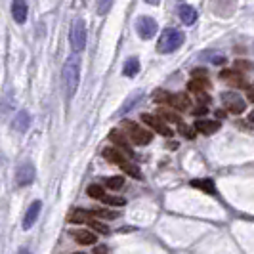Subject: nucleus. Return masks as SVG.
Masks as SVG:
<instances>
[{
    "label": "nucleus",
    "instance_id": "nucleus-28",
    "mask_svg": "<svg viewBox=\"0 0 254 254\" xmlns=\"http://www.w3.org/2000/svg\"><path fill=\"white\" fill-rule=\"evenodd\" d=\"M88 197H92V199H103V187L102 185H98V183H92L90 187H88Z\"/></svg>",
    "mask_w": 254,
    "mask_h": 254
},
{
    "label": "nucleus",
    "instance_id": "nucleus-33",
    "mask_svg": "<svg viewBox=\"0 0 254 254\" xmlns=\"http://www.w3.org/2000/svg\"><path fill=\"white\" fill-rule=\"evenodd\" d=\"M235 69H239V71H251L254 65L251 63V61H247V59H235Z\"/></svg>",
    "mask_w": 254,
    "mask_h": 254
},
{
    "label": "nucleus",
    "instance_id": "nucleus-17",
    "mask_svg": "<svg viewBox=\"0 0 254 254\" xmlns=\"http://www.w3.org/2000/svg\"><path fill=\"white\" fill-rule=\"evenodd\" d=\"M31 125V119H29V113L27 111H19L18 117H16V121H14V128L18 130L19 134H23V132H27V128Z\"/></svg>",
    "mask_w": 254,
    "mask_h": 254
},
{
    "label": "nucleus",
    "instance_id": "nucleus-12",
    "mask_svg": "<svg viewBox=\"0 0 254 254\" xmlns=\"http://www.w3.org/2000/svg\"><path fill=\"white\" fill-rule=\"evenodd\" d=\"M178 16L185 25H193L197 21V10L193 6H189V4H181L178 8Z\"/></svg>",
    "mask_w": 254,
    "mask_h": 254
},
{
    "label": "nucleus",
    "instance_id": "nucleus-24",
    "mask_svg": "<svg viewBox=\"0 0 254 254\" xmlns=\"http://www.w3.org/2000/svg\"><path fill=\"white\" fill-rule=\"evenodd\" d=\"M92 216L96 218H105V220H115V218H119L117 212H113V210H105V208H90L88 210Z\"/></svg>",
    "mask_w": 254,
    "mask_h": 254
},
{
    "label": "nucleus",
    "instance_id": "nucleus-38",
    "mask_svg": "<svg viewBox=\"0 0 254 254\" xmlns=\"http://www.w3.org/2000/svg\"><path fill=\"white\" fill-rule=\"evenodd\" d=\"M145 2H147V4H151V6H157L161 0H145Z\"/></svg>",
    "mask_w": 254,
    "mask_h": 254
},
{
    "label": "nucleus",
    "instance_id": "nucleus-30",
    "mask_svg": "<svg viewBox=\"0 0 254 254\" xmlns=\"http://www.w3.org/2000/svg\"><path fill=\"white\" fill-rule=\"evenodd\" d=\"M113 2H115V0H98V14H100V16H105L109 10H111Z\"/></svg>",
    "mask_w": 254,
    "mask_h": 254
},
{
    "label": "nucleus",
    "instance_id": "nucleus-41",
    "mask_svg": "<svg viewBox=\"0 0 254 254\" xmlns=\"http://www.w3.org/2000/svg\"><path fill=\"white\" fill-rule=\"evenodd\" d=\"M249 100H251V102L254 103V94H249Z\"/></svg>",
    "mask_w": 254,
    "mask_h": 254
},
{
    "label": "nucleus",
    "instance_id": "nucleus-23",
    "mask_svg": "<svg viewBox=\"0 0 254 254\" xmlns=\"http://www.w3.org/2000/svg\"><path fill=\"white\" fill-rule=\"evenodd\" d=\"M121 168H123V172L128 174V176H132V178H136V180H140L142 178V172H140V168L136 166V164H130L128 161L121 164Z\"/></svg>",
    "mask_w": 254,
    "mask_h": 254
},
{
    "label": "nucleus",
    "instance_id": "nucleus-19",
    "mask_svg": "<svg viewBox=\"0 0 254 254\" xmlns=\"http://www.w3.org/2000/svg\"><path fill=\"white\" fill-rule=\"evenodd\" d=\"M187 88L191 92H195V94H201L206 88H210V82H208V78H193V80H189Z\"/></svg>",
    "mask_w": 254,
    "mask_h": 254
},
{
    "label": "nucleus",
    "instance_id": "nucleus-37",
    "mask_svg": "<svg viewBox=\"0 0 254 254\" xmlns=\"http://www.w3.org/2000/svg\"><path fill=\"white\" fill-rule=\"evenodd\" d=\"M216 117H218V119H224V117H226V113H224L222 109H218V111H216Z\"/></svg>",
    "mask_w": 254,
    "mask_h": 254
},
{
    "label": "nucleus",
    "instance_id": "nucleus-34",
    "mask_svg": "<svg viewBox=\"0 0 254 254\" xmlns=\"http://www.w3.org/2000/svg\"><path fill=\"white\" fill-rule=\"evenodd\" d=\"M206 113H208V107H206V105H203V103H201L199 107L193 109V115H197V117H201V115H206Z\"/></svg>",
    "mask_w": 254,
    "mask_h": 254
},
{
    "label": "nucleus",
    "instance_id": "nucleus-11",
    "mask_svg": "<svg viewBox=\"0 0 254 254\" xmlns=\"http://www.w3.org/2000/svg\"><path fill=\"white\" fill-rule=\"evenodd\" d=\"M12 16H14V21L16 23H25L27 19V2L25 0H14L12 2Z\"/></svg>",
    "mask_w": 254,
    "mask_h": 254
},
{
    "label": "nucleus",
    "instance_id": "nucleus-21",
    "mask_svg": "<svg viewBox=\"0 0 254 254\" xmlns=\"http://www.w3.org/2000/svg\"><path fill=\"white\" fill-rule=\"evenodd\" d=\"M191 185L193 187H197V189H203V191H206V193H210V195H214L216 193V187H214V181L212 180H191Z\"/></svg>",
    "mask_w": 254,
    "mask_h": 254
},
{
    "label": "nucleus",
    "instance_id": "nucleus-22",
    "mask_svg": "<svg viewBox=\"0 0 254 254\" xmlns=\"http://www.w3.org/2000/svg\"><path fill=\"white\" fill-rule=\"evenodd\" d=\"M88 220H90V212L88 210L75 208L71 214H69V222H75V224H82V222H88Z\"/></svg>",
    "mask_w": 254,
    "mask_h": 254
},
{
    "label": "nucleus",
    "instance_id": "nucleus-27",
    "mask_svg": "<svg viewBox=\"0 0 254 254\" xmlns=\"http://www.w3.org/2000/svg\"><path fill=\"white\" fill-rule=\"evenodd\" d=\"M123 185H125V180H123L121 176H113V178H105V187H109V189H113V191L121 189Z\"/></svg>",
    "mask_w": 254,
    "mask_h": 254
},
{
    "label": "nucleus",
    "instance_id": "nucleus-3",
    "mask_svg": "<svg viewBox=\"0 0 254 254\" xmlns=\"http://www.w3.org/2000/svg\"><path fill=\"white\" fill-rule=\"evenodd\" d=\"M71 48L75 54L82 52L84 46H86V27H84V21L82 19H75L71 25Z\"/></svg>",
    "mask_w": 254,
    "mask_h": 254
},
{
    "label": "nucleus",
    "instance_id": "nucleus-14",
    "mask_svg": "<svg viewBox=\"0 0 254 254\" xmlns=\"http://www.w3.org/2000/svg\"><path fill=\"white\" fill-rule=\"evenodd\" d=\"M71 237L76 243H80V245H94V243L98 241L96 235H94L92 231H86V229H73Z\"/></svg>",
    "mask_w": 254,
    "mask_h": 254
},
{
    "label": "nucleus",
    "instance_id": "nucleus-42",
    "mask_svg": "<svg viewBox=\"0 0 254 254\" xmlns=\"http://www.w3.org/2000/svg\"><path fill=\"white\" fill-rule=\"evenodd\" d=\"M73 254H84V253H73Z\"/></svg>",
    "mask_w": 254,
    "mask_h": 254
},
{
    "label": "nucleus",
    "instance_id": "nucleus-32",
    "mask_svg": "<svg viewBox=\"0 0 254 254\" xmlns=\"http://www.w3.org/2000/svg\"><path fill=\"white\" fill-rule=\"evenodd\" d=\"M180 134L183 138H187V140H193V138H195V128H191L189 125L180 123Z\"/></svg>",
    "mask_w": 254,
    "mask_h": 254
},
{
    "label": "nucleus",
    "instance_id": "nucleus-25",
    "mask_svg": "<svg viewBox=\"0 0 254 254\" xmlns=\"http://www.w3.org/2000/svg\"><path fill=\"white\" fill-rule=\"evenodd\" d=\"M159 117H161L163 121L180 125V115H178V113H174V111H170V109H159Z\"/></svg>",
    "mask_w": 254,
    "mask_h": 254
},
{
    "label": "nucleus",
    "instance_id": "nucleus-16",
    "mask_svg": "<svg viewBox=\"0 0 254 254\" xmlns=\"http://www.w3.org/2000/svg\"><path fill=\"white\" fill-rule=\"evenodd\" d=\"M170 105L180 109V111H187L189 105H191V100H189L187 94H174V96L170 98Z\"/></svg>",
    "mask_w": 254,
    "mask_h": 254
},
{
    "label": "nucleus",
    "instance_id": "nucleus-36",
    "mask_svg": "<svg viewBox=\"0 0 254 254\" xmlns=\"http://www.w3.org/2000/svg\"><path fill=\"white\" fill-rule=\"evenodd\" d=\"M193 78H206V75H204L203 69H195L193 71Z\"/></svg>",
    "mask_w": 254,
    "mask_h": 254
},
{
    "label": "nucleus",
    "instance_id": "nucleus-2",
    "mask_svg": "<svg viewBox=\"0 0 254 254\" xmlns=\"http://www.w3.org/2000/svg\"><path fill=\"white\" fill-rule=\"evenodd\" d=\"M183 40H185V35L180 29H166V31H163V35L157 42V52L159 54H172L183 44Z\"/></svg>",
    "mask_w": 254,
    "mask_h": 254
},
{
    "label": "nucleus",
    "instance_id": "nucleus-35",
    "mask_svg": "<svg viewBox=\"0 0 254 254\" xmlns=\"http://www.w3.org/2000/svg\"><path fill=\"white\" fill-rule=\"evenodd\" d=\"M94 254H109V249L105 245H98V247H94Z\"/></svg>",
    "mask_w": 254,
    "mask_h": 254
},
{
    "label": "nucleus",
    "instance_id": "nucleus-4",
    "mask_svg": "<svg viewBox=\"0 0 254 254\" xmlns=\"http://www.w3.org/2000/svg\"><path fill=\"white\" fill-rule=\"evenodd\" d=\"M123 127H125V130L130 134V138H132V142H134V144L147 145L151 140H153V134H151L149 130L138 127V125H136V123H132V121H123Z\"/></svg>",
    "mask_w": 254,
    "mask_h": 254
},
{
    "label": "nucleus",
    "instance_id": "nucleus-5",
    "mask_svg": "<svg viewBox=\"0 0 254 254\" xmlns=\"http://www.w3.org/2000/svg\"><path fill=\"white\" fill-rule=\"evenodd\" d=\"M136 31H138V35L142 36L144 40H149V38H153L157 35V21L153 18L142 16L136 21Z\"/></svg>",
    "mask_w": 254,
    "mask_h": 254
},
{
    "label": "nucleus",
    "instance_id": "nucleus-31",
    "mask_svg": "<svg viewBox=\"0 0 254 254\" xmlns=\"http://www.w3.org/2000/svg\"><path fill=\"white\" fill-rule=\"evenodd\" d=\"M170 98H172V96L164 90H157L153 94V100H155L157 103H170Z\"/></svg>",
    "mask_w": 254,
    "mask_h": 254
},
{
    "label": "nucleus",
    "instance_id": "nucleus-39",
    "mask_svg": "<svg viewBox=\"0 0 254 254\" xmlns=\"http://www.w3.org/2000/svg\"><path fill=\"white\" fill-rule=\"evenodd\" d=\"M249 121H251V123H254V111H251V115H249Z\"/></svg>",
    "mask_w": 254,
    "mask_h": 254
},
{
    "label": "nucleus",
    "instance_id": "nucleus-18",
    "mask_svg": "<svg viewBox=\"0 0 254 254\" xmlns=\"http://www.w3.org/2000/svg\"><path fill=\"white\" fill-rule=\"evenodd\" d=\"M220 78H224V80H228L231 86H245V80H243V76L239 75V73H233V71H222L220 73Z\"/></svg>",
    "mask_w": 254,
    "mask_h": 254
},
{
    "label": "nucleus",
    "instance_id": "nucleus-13",
    "mask_svg": "<svg viewBox=\"0 0 254 254\" xmlns=\"http://www.w3.org/2000/svg\"><path fill=\"white\" fill-rule=\"evenodd\" d=\"M218 128H220V123H218V121L199 119V121L195 123V130H197V132H201V134H204V136H210V134L218 132Z\"/></svg>",
    "mask_w": 254,
    "mask_h": 254
},
{
    "label": "nucleus",
    "instance_id": "nucleus-6",
    "mask_svg": "<svg viewBox=\"0 0 254 254\" xmlns=\"http://www.w3.org/2000/svg\"><path fill=\"white\" fill-rule=\"evenodd\" d=\"M142 121H144L145 125H149L155 132L163 134V136H166V138H170V136H172V130L164 125V121L161 119V117H155V115H142Z\"/></svg>",
    "mask_w": 254,
    "mask_h": 254
},
{
    "label": "nucleus",
    "instance_id": "nucleus-29",
    "mask_svg": "<svg viewBox=\"0 0 254 254\" xmlns=\"http://www.w3.org/2000/svg\"><path fill=\"white\" fill-rule=\"evenodd\" d=\"M103 203L109 204V206H123L127 201L123 199V197H117V195H103Z\"/></svg>",
    "mask_w": 254,
    "mask_h": 254
},
{
    "label": "nucleus",
    "instance_id": "nucleus-15",
    "mask_svg": "<svg viewBox=\"0 0 254 254\" xmlns=\"http://www.w3.org/2000/svg\"><path fill=\"white\" fill-rule=\"evenodd\" d=\"M103 159L109 161L111 164H119V166L127 161L125 155L121 153V149H117V147H107V149H103Z\"/></svg>",
    "mask_w": 254,
    "mask_h": 254
},
{
    "label": "nucleus",
    "instance_id": "nucleus-9",
    "mask_svg": "<svg viewBox=\"0 0 254 254\" xmlns=\"http://www.w3.org/2000/svg\"><path fill=\"white\" fill-rule=\"evenodd\" d=\"M40 208H42V203L40 201H35L27 212H25V218H23V229H31L35 226V222L38 220V214H40Z\"/></svg>",
    "mask_w": 254,
    "mask_h": 254
},
{
    "label": "nucleus",
    "instance_id": "nucleus-7",
    "mask_svg": "<svg viewBox=\"0 0 254 254\" xmlns=\"http://www.w3.org/2000/svg\"><path fill=\"white\" fill-rule=\"evenodd\" d=\"M222 100L228 103V109L231 111V113H235V115H241L245 109H247V103L237 96L233 92H226L224 96H222Z\"/></svg>",
    "mask_w": 254,
    "mask_h": 254
},
{
    "label": "nucleus",
    "instance_id": "nucleus-8",
    "mask_svg": "<svg viewBox=\"0 0 254 254\" xmlns=\"http://www.w3.org/2000/svg\"><path fill=\"white\" fill-rule=\"evenodd\" d=\"M16 178H18V185H29V183H33V180H35V166L31 163L21 164L18 168Z\"/></svg>",
    "mask_w": 254,
    "mask_h": 254
},
{
    "label": "nucleus",
    "instance_id": "nucleus-20",
    "mask_svg": "<svg viewBox=\"0 0 254 254\" xmlns=\"http://www.w3.org/2000/svg\"><path fill=\"white\" fill-rule=\"evenodd\" d=\"M138 71H140V61H138V57H130V59H127V63H125V69H123V73H125V76H136L138 75Z\"/></svg>",
    "mask_w": 254,
    "mask_h": 254
},
{
    "label": "nucleus",
    "instance_id": "nucleus-10",
    "mask_svg": "<svg viewBox=\"0 0 254 254\" xmlns=\"http://www.w3.org/2000/svg\"><path fill=\"white\" fill-rule=\"evenodd\" d=\"M109 140L117 145L119 149H123L127 155H130V157L134 155V151L130 149V144H128V140H127V134H123L121 130H111V132H109Z\"/></svg>",
    "mask_w": 254,
    "mask_h": 254
},
{
    "label": "nucleus",
    "instance_id": "nucleus-40",
    "mask_svg": "<svg viewBox=\"0 0 254 254\" xmlns=\"http://www.w3.org/2000/svg\"><path fill=\"white\" fill-rule=\"evenodd\" d=\"M19 254H31V253H29L27 249H21V251H19Z\"/></svg>",
    "mask_w": 254,
    "mask_h": 254
},
{
    "label": "nucleus",
    "instance_id": "nucleus-26",
    "mask_svg": "<svg viewBox=\"0 0 254 254\" xmlns=\"http://www.w3.org/2000/svg\"><path fill=\"white\" fill-rule=\"evenodd\" d=\"M86 224L90 226V228L94 229V231H96V233H102V235H107V233H109V228L105 226V224H102L100 220H94V218H90V220H88Z\"/></svg>",
    "mask_w": 254,
    "mask_h": 254
},
{
    "label": "nucleus",
    "instance_id": "nucleus-1",
    "mask_svg": "<svg viewBox=\"0 0 254 254\" xmlns=\"http://www.w3.org/2000/svg\"><path fill=\"white\" fill-rule=\"evenodd\" d=\"M78 80H80V57L73 52L63 67V82H65V92L67 98H73L78 88Z\"/></svg>",
    "mask_w": 254,
    "mask_h": 254
}]
</instances>
